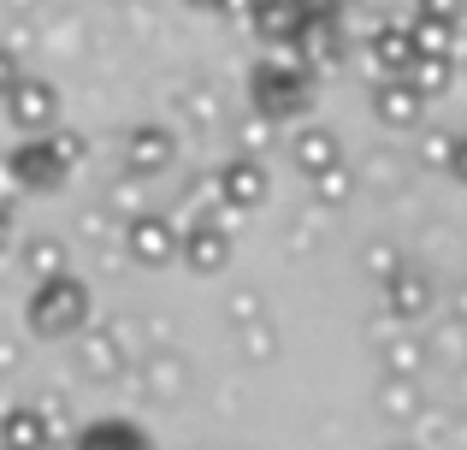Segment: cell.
<instances>
[{"label":"cell","instance_id":"obj_21","mask_svg":"<svg viewBox=\"0 0 467 450\" xmlns=\"http://www.w3.org/2000/svg\"><path fill=\"white\" fill-rule=\"evenodd\" d=\"M414 18H426V24H444V30H456V24H462V0H414Z\"/></svg>","mask_w":467,"mask_h":450},{"label":"cell","instance_id":"obj_7","mask_svg":"<svg viewBox=\"0 0 467 450\" xmlns=\"http://www.w3.org/2000/svg\"><path fill=\"white\" fill-rule=\"evenodd\" d=\"M213 190H219V202H225L231 214H237V208H261V202H266V166L249 161V154H237V161L219 166Z\"/></svg>","mask_w":467,"mask_h":450},{"label":"cell","instance_id":"obj_13","mask_svg":"<svg viewBox=\"0 0 467 450\" xmlns=\"http://www.w3.org/2000/svg\"><path fill=\"white\" fill-rule=\"evenodd\" d=\"M367 54H373V66L385 71V78H402L414 59V42H409V24H379L373 36H367Z\"/></svg>","mask_w":467,"mask_h":450},{"label":"cell","instance_id":"obj_20","mask_svg":"<svg viewBox=\"0 0 467 450\" xmlns=\"http://www.w3.org/2000/svg\"><path fill=\"white\" fill-rule=\"evenodd\" d=\"M314 196L319 202H349L355 196V173H349V166H326V173H314Z\"/></svg>","mask_w":467,"mask_h":450},{"label":"cell","instance_id":"obj_5","mask_svg":"<svg viewBox=\"0 0 467 450\" xmlns=\"http://www.w3.org/2000/svg\"><path fill=\"white\" fill-rule=\"evenodd\" d=\"M249 36L261 47H273V54H290V47L302 42V30H308V12L296 6V0H254L249 6Z\"/></svg>","mask_w":467,"mask_h":450},{"label":"cell","instance_id":"obj_9","mask_svg":"<svg viewBox=\"0 0 467 450\" xmlns=\"http://www.w3.org/2000/svg\"><path fill=\"white\" fill-rule=\"evenodd\" d=\"M125 237H130V255H137L142 267H166L171 255H178V225L160 220V214H137Z\"/></svg>","mask_w":467,"mask_h":450},{"label":"cell","instance_id":"obj_26","mask_svg":"<svg viewBox=\"0 0 467 450\" xmlns=\"http://www.w3.org/2000/svg\"><path fill=\"white\" fill-rule=\"evenodd\" d=\"M12 196H18V184H12V173H6V161H0V208L12 214Z\"/></svg>","mask_w":467,"mask_h":450},{"label":"cell","instance_id":"obj_19","mask_svg":"<svg viewBox=\"0 0 467 450\" xmlns=\"http://www.w3.org/2000/svg\"><path fill=\"white\" fill-rule=\"evenodd\" d=\"M47 149L59 154V166H66V173L89 161V137H78V131H66V125H54V131H47Z\"/></svg>","mask_w":467,"mask_h":450},{"label":"cell","instance_id":"obj_3","mask_svg":"<svg viewBox=\"0 0 467 450\" xmlns=\"http://www.w3.org/2000/svg\"><path fill=\"white\" fill-rule=\"evenodd\" d=\"M6 119L24 131V137H47V131L59 125V89L47 78H36V71H18V83L6 89Z\"/></svg>","mask_w":467,"mask_h":450},{"label":"cell","instance_id":"obj_15","mask_svg":"<svg viewBox=\"0 0 467 450\" xmlns=\"http://www.w3.org/2000/svg\"><path fill=\"white\" fill-rule=\"evenodd\" d=\"M24 267L36 273V285L54 278V273H71V267H66V243H59V237H30V243H24Z\"/></svg>","mask_w":467,"mask_h":450},{"label":"cell","instance_id":"obj_24","mask_svg":"<svg viewBox=\"0 0 467 450\" xmlns=\"http://www.w3.org/2000/svg\"><path fill=\"white\" fill-rule=\"evenodd\" d=\"M302 12H308V18H337L343 6H349V0H296Z\"/></svg>","mask_w":467,"mask_h":450},{"label":"cell","instance_id":"obj_4","mask_svg":"<svg viewBox=\"0 0 467 450\" xmlns=\"http://www.w3.org/2000/svg\"><path fill=\"white\" fill-rule=\"evenodd\" d=\"M6 161V173H12V184H18V196H36V190H59L66 184V166H59V154L47 149V137H24L12 154H0Z\"/></svg>","mask_w":467,"mask_h":450},{"label":"cell","instance_id":"obj_27","mask_svg":"<svg viewBox=\"0 0 467 450\" xmlns=\"http://www.w3.org/2000/svg\"><path fill=\"white\" fill-rule=\"evenodd\" d=\"M6 249H12V214L0 208V255H6Z\"/></svg>","mask_w":467,"mask_h":450},{"label":"cell","instance_id":"obj_10","mask_svg":"<svg viewBox=\"0 0 467 450\" xmlns=\"http://www.w3.org/2000/svg\"><path fill=\"white\" fill-rule=\"evenodd\" d=\"M420 113H426V101L409 89V78H385V83H373V119H385L390 131L420 125Z\"/></svg>","mask_w":467,"mask_h":450},{"label":"cell","instance_id":"obj_22","mask_svg":"<svg viewBox=\"0 0 467 450\" xmlns=\"http://www.w3.org/2000/svg\"><path fill=\"white\" fill-rule=\"evenodd\" d=\"M183 6H202V12H225V18H249L254 0H183Z\"/></svg>","mask_w":467,"mask_h":450},{"label":"cell","instance_id":"obj_17","mask_svg":"<svg viewBox=\"0 0 467 450\" xmlns=\"http://www.w3.org/2000/svg\"><path fill=\"white\" fill-rule=\"evenodd\" d=\"M0 433H6V445H12V450H42V445H47V421L36 415V409H12Z\"/></svg>","mask_w":467,"mask_h":450},{"label":"cell","instance_id":"obj_12","mask_svg":"<svg viewBox=\"0 0 467 450\" xmlns=\"http://www.w3.org/2000/svg\"><path fill=\"white\" fill-rule=\"evenodd\" d=\"M290 154H296V166L308 178L326 173V166H343V142H337V131H331V125H302L296 142H290Z\"/></svg>","mask_w":467,"mask_h":450},{"label":"cell","instance_id":"obj_11","mask_svg":"<svg viewBox=\"0 0 467 450\" xmlns=\"http://www.w3.org/2000/svg\"><path fill=\"white\" fill-rule=\"evenodd\" d=\"M385 297L402 320H420V314L432 309V278H426L420 267H397V273H385Z\"/></svg>","mask_w":467,"mask_h":450},{"label":"cell","instance_id":"obj_16","mask_svg":"<svg viewBox=\"0 0 467 450\" xmlns=\"http://www.w3.org/2000/svg\"><path fill=\"white\" fill-rule=\"evenodd\" d=\"M78 450H149V439H142L137 427H125V421H101V427L83 433Z\"/></svg>","mask_w":467,"mask_h":450},{"label":"cell","instance_id":"obj_23","mask_svg":"<svg viewBox=\"0 0 467 450\" xmlns=\"http://www.w3.org/2000/svg\"><path fill=\"white\" fill-rule=\"evenodd\" d=\"M243 142H249V161H254V149L273 142V125H266V119H249V125H243Z\"/></svg>","mask_w":467,"mask_h":450},{"label":"cell","instance_id":"obj_6","mask_svg":"<svg viewBox=\"0 0 467 450\" xmlns=\"http://www.w3.org/2000/svg\"><path fill=\"white\" fill-rule=\"evenodd\" d=\"M119 149H125V166L137 178H154V173H166V166L178 161V137H171L166 125H130Z\"/></svg>","mask_w":467,"mask_h":450},{"label":"cell","instance_id":"obj_2","mask_svg":"<svg viewBox=\"0 0 467 450\" xmlns=\"http://www.w3.org/2000/svg\"><path fill=\"white\" fill-rule=\"evenodd\" d=\"M24 320H30V332H42V338H71L83 320H89V285H83L78 273L42 278V285L30 290V302H24Z\"/></svg>","mask_w":467,"mask_h":450},{"label":"cell","instance_id":"obj_14","mask_svg":"<svg viewBox=\"0 0 467 450\" xmlns=\"http://www.w3.org/2000/svg\"><path fill=\"white\" fill-rule=\"evenodd\" d=\"M402 78H409V89L420 95V101H432V95H444L450 83H456V59H432V54H414Z\"/></svg>","mask_w":467,"mask_h":450},{"label":"cell","instance_id":"obj_18","mask_svg":"<svg viewBox=\"0 0 467 450\" xmlns=\"http://www.w3.org/2000/svg\"><path fill=\"white\" fill-rule=\"evenodd\" d=\"M409 42H414V54L456 59V30H444V24H426V18H414V24H409Z\"/></svg>","mask_w":467,"mask_h":450},{"label":"cell","instance_id":"obj_1","mask_svg":"<svg viewBox=\"0 0 467 450\" xmlns=\"http://www.w3.org/2000/svg\"><path fill=\"white\" fill-rule=\"evenodd\" d=\"M319 83L296 66L290 54H261L249 66V101H254V119L266 125H290V119H308Z\"/></svg>","mask_w":467,"mask_h":450},{"label":"cell","instance_id":"obj_25","mask_svg":"<svg viewBox=\"0 0 467 450\" xmlns=\"http://www.w3.org/2000/svg\"><path fill=\"white\" fill-rule=\"evenodd\" d=\"M12 83H18V59H12V47H0V101H6Z\"/></svg>","mask_w":467,"mask_h":450},{"label":"cell","instance_id":"obj_8","mask_svg":"<svg viewBox=\"0 0 467 450\" xmlns=\"http://www.w3.org/2000/svg\"><path fill=\"white\" fill-rule=\"evenodd\" d=\"M178 249H183V261H190L195 273H219V267L231 261V231L219 220H195V225H183Z\"/></svg>","mask_w":467,"mask_h":450}]
</instances>
